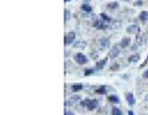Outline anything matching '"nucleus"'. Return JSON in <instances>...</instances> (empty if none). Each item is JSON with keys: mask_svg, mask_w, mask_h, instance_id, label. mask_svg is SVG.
<instances>
[{"mask_svg": "<svg viewBox=\"0 0 148 115\" xmlns=\"http://www.w3.org/2000/svg\"><path fill=\"white\" fill-rule=\"evenodd\" d=\"M83 106H87V109L88 110H94V109H96L97 108V100L96 99H87V100H84L80 103Z\"/></svg>", "mask_w": 148, "mask_h": 115, "instance_id": "f257e3e1", "label": "nucleus"}, {"mask_svg": "<svg viewBox=\"0 0 148 115\" xmlns=\"http://www.w3.org/2000/svg\"><path fill=\"white\" fill-rule=\"evenodd\" d=\"M74 59H75V62L78 63V64H85V63L88 62V57L85 55H83V53H77L74 56Z\"/></svg>", "mask_w": 148, "mask_h": 115, "instance_id": "f03ea898", "label": "nucleus"}, {"mask_svg": "<svg viewBox=\"0 0 148 115\" xmlns=\"http://www.w3.org/2000/svg\"><path fill=\"white\" fill-rule=\"evenodd\" d=\"M74 40H75V32L74 31H70V32H68L67 34V36H65L64 38V45H72V43H74Z\"/></svg>", "mask_w": 148, "mask_h": 115, "instance_id": "7ed1b4c3", "label": "nucleus"}, {"mask_svg": "<svg viewBox=\"0 0 148 115\" xmlns=\"http://www.w3.org/2000/svg\"><path fill=\"white\" fill-rule=\"evenodd\" d=\"M119 55H120V50H119V47H117V46H114V47L110 50V52H109V57L116 58Z\"/></svg>", "mask_w": 148, "mask_h": 115, "instance_id": "20e7f679", "label": "nucleus"}, {"mask_svg": "<svg viewBox=\"0 0 148 115\" xmlns=\"http://www.w3.org/2000/svg\"><path fill=\"white\" fill-rule=\"evenodd\" d=\"M94 27H96V29H99V30H105L107 26H106V24H105V21L96 20V21H94Z\"/></svg>", "mask_w": 148, "mask_h": 115, "instance_id": "39448f33", "label": "nucleus"}, {"mask_svg": "<svg viewBox=\"0 0 148 115\" xmlns=\"http://www.w3.org/2000/svg\"><path fill=\"white\" fill-rule=\"evenodd\" d=\"M126 31H127L128 34H138V32H139V27L137 26V25H130V26H127Z\"/></svg>", "mask_w": 148, "mask_h": 115, "instance_id": "423d86ee", "label": "nucleus"}, {"mask_svg": "<svg viewBox=\"0 0 148 115\" xmlns=\"http://www.w3.org/2000/svg\"><path fill=\"white\" fill-rule=\"evenodd\" d=\"M106 63H107V58L100 59V61H97V62H96V66H95V68H96L97 71H100V69H102V68L106 66Z\"/></svg>", "mask_w": 148, "mask_h": 115, "instance_id": "0eeeda50", "label": "nucleus"}, {"mask_svg": "<svg viewBox=\"0 0 148 115\" xmlns=\"http://www.w3.org/2000/svg\"><path fill=\"white\" fill-rule=\"evenodd\" d=\"M130 43H131V38L130 37H124L122 40L120 41V47H127V46H130Z\"/></svg>", "mask_w": 148, "mask_h": 115, "instance_id": "6e6552de", "label": "nucleus"}, {"mask_svg": "<svg viewBox=\"0 0 148 115\" xmlns=\"http://www.w3.org/2000/svg\"><path fill=\"white\" fill-rule=\"evenodd\" d=\"M126 98H127V103H128L131 106H133L134 104H136V99H134V96L132 93H128V94L126 95Z\"/></svg>", "mask_w": 148, "mask_h": 115, "instance_id": "1a4fd4ad", "label": "nucleus"}, {"mask_svg": "<svg viewBox=\"0 0 148 115\" xmlns=\"http://www.w3.org/2000/svg\"><path fill=\"white\" fill-rule=\"evenodd\" d=\"M139 58H141V56H139L138 53H136V55H132V56H130L128 62L136 63V62H138V61H139Z\"/></svg>", "mask_w": 148, "mask_h": 115, "instance_id": "9d476101", "label": "nucleus"}, {"mask_svg": "<svg viewBox=\"0 0 148 115\" xmlns=\"http://www.w3.org/2000/svg\"><path fill=\"white\" fill-rule=\"evenodd\" d=\"M87 46V42L84 41H75L74 42V48H85Z\"/></svg>", "mask_w": 148, "mask_h": 115, "instance_id": "9b49d317", "label": "nucleus"}, {"mask_svg": "<svg viewBox=\"0 0 148 115\" xmlns=\"http://www.w3.org/2000/svg\"><path fill=\"white\" fill-rule=\"evenodd\" d=\"M139 20H141L142 22H146L148 20V11H142V13L139 14Z\"/></svg>", "mask_w": 148, "mask_h": 115, "instance_id": "f8f14e48", "label": "nucleus"}, {"mask_svg": "<svg viewBox=\"0 0 148 115\" xmlns=\"http://www.w3.org/2000/svg\"><path fill=\"white\" fill-rule=\"evenodd\" d=\"M82 10H83L84 13H91L92 8L89 4H83V5H82Z\"/></svg>", "mask_w": 148, "mask_h": 115, "instance_id": "ddd939ff", "label": "nucleus"}, {"mask_svg": "<svg viewBox=\"0 0 148 115\" xmlns=\"http://www.w3.org/2000/svg\"><path fill=\"white\" fill-rule=\"evenodd\" d=\"M109 101L117 104V103H120V98H119L117 95H110V96H109Z\"/></svg>", "mask_w": 148, "mask_h": 115, "instance_id": "4468645a", "label": "nucleus"}, {"mask_svg": "<svg viewBox=\"0 0 148 115\" xmlns=\"http://www.w3.org/2000/svg\"><path fill=\"white\" fill-rule=\"evenodd\" d=\"M100 46H101V47H109V46H110L109 40H107V38H101V40H100Z\"/></svg>", "mask_w": 148, "mask_h": 115, "instance_id": "2eb2a0df", "label": "nucleus"}, {"mask_svg": "<svg viewBox=\"0 0 148 115\" xmlns=\"http://www.w3.org/2000/svg\"><path fill=\"white\" fill-rule=\"evenodd\" d=\"M106 6H107V9H110V10L117 9V8H119V3H116V1H114V3H109Z\"/></svg>", "mask_w": 148, "mask_h": 115, "instance_id": "dca6fc26", "label": "nucleus"}, {"mask_svg": "<svg viewBox=\"0 0 148 115\" xmlns=\"http://www.w3.org/2000/svg\"><path fill=\"white\" fill-rule=\"evenodd\" d=\"M83 89V84H73L72 86V90L73 92H79Z\"/></svg>", "mask_w": 148, "mask_h": 115, "instance_id": "f3484780", "label": "nucleus"}, {"mask_svg": "<svg viewBox=\"0 0 148 115\" xmlns=\"http://www.w3.org/2000/svg\"><path fill=\"white\" fill-rule=\"evenodd\" d=\"M100 17H101V20L102 21H105V22H110L111 21V17H109V16H107L106 14H104V13L100 14Z\"/></svg>", "mask_w": 148, "mask_h": 115, "instance_id": "a211bd4d", "label": "nucleus"}, {"mask_svg": "<svg viewBox=\"0 0 148 115\" xmlns=\"http://www.w3.org/2000/svg\"><path fill=\"white\" fill-rule=\"evenodd\" d=\"M96 93L97 94H105V93H106V87H100V88H97Z\"/></svg>", "mask_w": 148, "mask_h": 115, "instance_id": "6ab92c4d", "label": "nucleus"}, {"mask_svg": "<svg viewBox=\"0 0 148 115\" xmlns=\"http://www.w3.org/2000/svg\"><path fill=\"white\" fill-rule=\"evenodd\" d=\"M112 115H122V110L119 108H114L112 109Z\"/></svg>", "mask_w": 148, "mask_h": 115, "instance_id": "aec40b11", "label": "nucleus"}, {"mask_svg": "<svg viewBox=\"0 0 148 115\" xmlns=\"http://www.w3.org/2000/svg\"><path fill=\"white\" fill-rule=\"evenodd\" d=\"M64 20H65V21H69V20H70V13H69V10H64Z\"/></svg>", "mask_w": 148, "mask_h": 115, "instance_id": "412c9836", "label": "nucleus"}, {"mask_svg": "<svg viewBox=\"0 0 148 115\" xmlns=\"http://www.w3.org/2000/svg\"><path fill=\"white\" fill-rule=\"evenodd\" d=\"M70 99H72V100H70V103H78V101H79V99H80V98H79L78 95H74V96H72Z\"/></svg>", "mask_w": 148, "mask_h": 115, "instance_id": "4be33fe9", "label": "nucleus"}, {"mask_svg": "<svg viewBox=\"0 0 148 115\" xmlns=\"http://www.w3.org/2000/svg\"><path fill=\"white\" fill-rule=\"evenodd\" d=\"M94 68H88L87 71H85V76H89V74H91V73H94Z\"/></svg>", "mask_w": 148, "mask_h": 115, "instance_id": "5701e85b", "label": "nucleus"}, {"mask_svg": "<svg viewBox=\"0 0 148 115\" xmlns=\"http://www.w3.org/2000/svg\"><path fill=\"white\" fill-rule=\"evenodd\" d=\"M117 68H119V64H112L111 66V71H117Z\"/></svg>", "mask_w": 148, "mask_h": 115, "instance_id": "b1692460", "label": "nucleus"}, {"mask_svg": "<svg viewBox=\"0 0 148 115\" xmlns=\"http://www.w3.org/2000/svg\"><path fill=\"white\" fill-rule=\"evenodd\" d=\"M143 78H147V79H148V69H147V71H144V73H143Z\"/></svg>", "mask_w": 148, "mask_h": 115, "instance_id": "393cba45", "label": "nucleus"}, {"mask_svg": "<svg viewBox=\"0 0 148 115\" xmlns=\"http://www.w3.org/2000/svg\"><path fill=\"white\" fill-rule=\"evenodd\" d=\"M137 43H138V45H141V43H142V37H137Z\"/></svg>", "mask_w": 148, "mask_h": 115, "instance_id": "a878e982", "label": "nucleus"}, {"mask_svg": "<svg viewBox=\"0 0 148 115\" xmlns=\"http://www.w3.org/2000/svg\"><path fill=\"white\" fill-rule=\"evenodd\" d=\"M128 115H134V114L132 113V111H128Z\"/></svg>", "mask_w": 148, "mask_h": 115, "instance_id": "bb28decb", "label": "nucleus"}, {"mask_svg": "<svg viewBox=\"0 0 148 115\" xmlns=\"http://www.w3.org/2000/svg\"><path fill=\"white\" fill-rule=\"evenodd\" d=\"M146 101H148V94L146 95Z\"/></svg>", "mask_w": 148, "mask_h": 115, "instance_id": "cd10ccee", "label": "nucleus"}, {"mask_svg": "<svg viewBox=\"0 0 148 115\" xmlns=\"http://www.w3.org/2000/svg\"><path fill=\"white\" fill-rule=\"evenodd\" d=\"M64 115H73V114H69V113H67V114H64Z\"/></svg>", "mask_w": 148, "mask_h": 115, "instance_id": "c85d7f7f", "label": "nucleus"}, {"mask_svg": "<svg viewBox=\"0 0 148 115\" xmlns=\"http://www.w3.org/2000/svg\"><path fill=\"white\" fill-rule=\"evenodd\" d=\"M64 1H65V3H68V1H70V0H64Z\"/></svg>", "mask_w": 148, "mask_h": 115, "instance_id": "c756f323", "label": "nucleus"}, {"mask_svg": "<svg viewBox=\"0 0 148 115\" xmlns=\"http://www.w3.org/2000/svg\"><path fill=\"white\" fill-rule=\"evenodd\" d=\"M146 63H148V57H147V62H146Z\"/></svg>", "mask_w": 148, "mask_h": 115, "instance_id": "7c9ffc66", "label": "nucleus"}, {"mask_svg": "<svg viewBox=\"0 0 148 115\" xmlns=\"http://www.w3.org/2000/svg\"><path fill=\"white\" fill-rule=\"evenodd\" d=\"M125 1H130V0H125Z\"/></svg>", "mask_w": 148, "mask_h": 115, "instance_id": "2f4dec72", "label": "nucleus"}, {"mask_svg": "<svg viewBox=\"0 0 148 115\" xmlns=\"http://www.w3.org/2000/svg\"><path fill=\"white\" fill-rule=\"evenodd\" d=\"M85 1H89V0H85Z\"/></svg>", "mask_w": 148, "mask_h": 115, "instance_id": "473e14b6", "label": "nucleus"}]
</instances>
